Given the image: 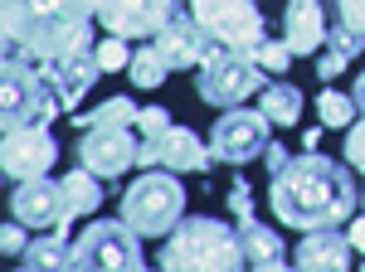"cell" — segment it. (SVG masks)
I'll return each instance as SVG.
<instances>
[{
	"label": "cell",
	"instance_id": "d4e9b609",
	"mask_svg": "<svg viewBox=\"0 0 365 272\" xmlns=\"http://www.w3.org/2000/svg\"><path fill=\"white\" fill-rule=\"evenodd\" d=\"M356 112H361L356 98H346L336 88H322V93H317V117H322V127H351Z\"/></svg>",
	"mask_w": 365,
	"mask_h": 272
},
{
	"label": "cell",
	"instance_id": "52a82bcc",
	"mask_svg": "<svg viewBox=\"0 0 365 272\" xmlns=\"http://www.w3.org/2000/svg\"><path fill=\"white\" fill-rule=\"evenodd\" d=\"M73 268H117V272H137L146 268V253H141V234L127 219H98L88 224L73 244Z\"/></svg>",
	"mask_w": 365,
	"mask_h": 272
},
{
	"label": "cell",
	"instance_id": "7a4b0ae2",
	"mask_svg": "<svg viewBox=\"0 0 365 272\" xmlns=\"http://www.w3.org/2000/svg\"><path fill=\"white\" fill-rule=\"evenodd\" d=\"M93 20H98V0H0L5 49L34 63L93 49Z\"/></svg>",
	"mask_w": 365,
	"mask_h": 272
},
{
	"label": "cell",
	"instance_id": "83f0119b",
	"mask_svg": "<svg viewBox=\"0 0 365 272\" xmlns=\"http://www.w3.org/2000/svg\"><path fill=\"white\" fill-rule=\"evenodd\" d=\"M253 58H258V63H263V73H287V63H292V44H287V39H263V44H258V49H253Z\"/></svg>",
	"mask_w": 365,
	"mask_h": 272
},
{
	"label": "cell",
	"instance_id": "4fadbf2b",
	"mask_svg": "<svg viewBox=\"0 0 365 272\" xmlns=\"http://www.w3.org/2000/svg\"><path fill=\"white\" fill-rule=\"evenodd\" d=\"M180 5L175 0H98V20L108 34L141 39V34H161Z\"/></svg>",
	"mask_w": 365,
	"mask_h": 272
},
{
	"label": "cell",
	"instance_id": "8fae6325",
	"mask_svg": "<svg viewBox=\"0 0 365 272\" xmlns=\"http://www.w3.org/2000/svg\"><path fill=\"white\" fill-rule=\"evenodd\" d=\"M210 161H215V151H210L195 132L175 127V122H170L161 136H141V151H137L141 170L166 165V170H190V175H200V170H210Z\"/></svg>",
	"mask_w": 365,
	"mask_h": 272
},
{
	"label": "cell",
	"instance_id": "7c38bea8",
	"mask_svg": "<svg viewBox=\"0 0 365 272\" xmlns=\"http://www.w3.org/2000/svg\"><path fill=\"white\" fill-rule=\"evenodd\" d=\"M58 161V141L49 127H15L0 141V170L10 180H29V175H49V165Z\"/></svg>",
	"mask_w": 365,
	"mask_h": 272
},
{
	"label": "cell",
	"instance_id": "cb8c5ba5",
	"mask_svg": "<svg viewBox=\"0 0 365 272\" xmlns=\"http://www.w3.org/2000/svg\"><path fill=\"white\" fill-rule=\"evenodd\" d=\"M127 78L137 83V88H161V83L170 78V63L161 58V49H156V44H146V49H137V54H132Z\"/></svg>",
	"mask_w": 365,
	"mask_h": 272
},
{
	"label": "cell",
	"instance_id": "7402d4cb",
	"mask_svg": "<svg viewBox=\"0 0 365 272\" xmlns=\"http://www.w3.org/2000/svg\"><path fill=\"white\" fill-rule=\"evenodd\" d=\"M258 108L273 117V127H297V122H302V88H292L287 78L263 83V98H258Z\"/></svg>",
	"mask_w": 365,
	"mask_h": 272
},
{
	"label": "cell",
	"instance_id": "484cf974",
	"mask_svg": "<svg viewBox=\"0 0 365 272\" xmlns=\"http://www.w3.org/2000/svg\"><path fill=\"white\" fill-rule=\"evenodd\" d=\"M137 103H132V98H108V103H98V108L93 112H68V117H73V122H78V127H98V122H127V127H132V122H137Z\"/></svg>",
	"mask_w": 365,
	"mask_h": 272
},
{
	"label": "cell",
	"instance_id": "1f68e13d",
	"mask_svg": "<svg viewBox=\"0 0 365 272\" xmlns=\"http://www.w3.org/2000/svg\"><path fill=\"white\" fill-rule=\"evenodd\" d=\"M166 127H170V112L166 108H141L137 112V132L141 136H161Z\"/></svg>",
	"mask_w": 365,
	"mask_h": 272
},
{
	"label": "cell",
	"instance_id": "d6a6232c",
	"mask_svg": "<svg viewBox=\"0 0 365 272\" xmlns=\"http://www.w3.org/2000/svg\"><path fill=\"white\" fill-rule=\"evenodd\" d=\"M0 248H5L10 258H20V253H25V248H29V239H25V224H20V219L0 229Z\"/></svg>",
	"mask_w": 365,
	"mask_h": 272
},
{
	"label": "cell",
	"instance_id": "ffe728a7",
	"mask_svg": "<svg viewBox=\"0 0 365 272\" xmlns=\"http://www.w3.org/2000/svg\"><path fill=\"white\" fill-rule=\"evenodd\" d=\"M365 49V34L351 25H336L331 34H327V44H322V54H317V78H336V73H346V63Z\"/></svg>",
	"mask_w": 365,
	"mask_h": 272
},
{
	"label": "cell",
	"instance_id": "30bf717a",
	"mask_svg": "<svg viewBox=\"0 0 365 272\" xmlns=\"http://www.w3.org/2000/svg\"><path fill=\"white\" fill-rule=\"evenodd\" d=\"M137 151H141V132L132 136L127 122H98V127H83V136H78V165H88L103 180H117L122 170H132Z\"/></svg>",
	"mask_w": 365,
	"mask_h": 272
},
{
	"label": "cell",
	"instance_id": "4dcf8cb0",
	"mask_svg": "<svg viewBox=\"0 0 365 272\" xmlns=\"http://www.w3.org/2000/svg\"><path fill=\"white\" fill-rule=\"evenodd\" d=\"M331 10H336V25H351L365 34V0H331Z\"/></svg>",
	"mask_w": 365,
	"mask_h": 272
},
{
	"label": "cell",
	"instance_id": "44dd1931",
	"mask_svg": "<svg viewBox=\"0 0 365 272\" xmlns=\"http://www.w3.org/2000/svg\"><path fill=\"white\" fill-rule=\"evenodd\" d=\"M98 180H103V175H93L88 165L68 170V175H63V214L68 219L93 214V209L103 204V185H98Z\"/></svg>",
	"mask_w": 365,
	"mask_h": 272
},
{
	"label": "cell",
	"instance_id": "8d00e7d4",
	"mask_svg": "<svg viewBox=\"0 0 365 272\" xmlns=\"http://www.w3.org/2000/svg\"><path fill=\"white\" fill-rule=\"evenodd\" d=\"M361 209H365V190H361Z\"/></svg>",
	"mask_w": 365,
	"mask_h": 272
},
{
	"label": "cell",
	"instance_id": "f546056e",
	"mask_svg": "<svg viewBox=\"0 0 365 272\" xmlns=\"http://www.w3.org/2000/svg\"><path fill=\"white\" fill-rule=\"evenodd\" d=\"M346 161L365 175V117H361V122H351V132H346Z\"/></svg>",
	"mask_w": 365,
	"mask_h": 272
},
{
	"label": "cell",
	"instance_id": "836d02e7",
	"mask_svg": "<svg viewBox=\"0 0 365 272\" xmlns=\"http://www.w3.org/2000/svg\"><path fill=\"white\" fill-rule=\"evenodd\" d=\"M263 161H268V175H278L282 165L292 161V156H287V146H278V141H268V151H263Z\"/></svg>",
	"mask_w": 365,
	"mask_h": 272
},
{
	"label": "cell",
	"instance_id": "3957f363",
	"mask_svg": "<svg viewBox=\"0 0 365 272\" xmlns=\"http://www.w3.org/2000/svg\"><path fill=\"white\" fill-rule=\"evenodd\" d=\"M249 263V253H244V239H239V229H229L225 219L215 214H190L180 219L175 229H170V239L161 244L156 253V268L166 272H234Z\"/></svg>",
	"mask_w": 365,
	"mask_h": 272
},
{
	"label": "cell",
	"instance_id": "5b68a950",
	"mask_svg": "<svg viewBox=\"0 0 365 272\" xmlns=\"http://www.w3.org/2000/svg\"><path fill=\"white\" fill-rule=\"evenodd\" d=\"M122 219L137 229L141 239H161L185 219V190L175 170H141L137 180L122 190Z\"/></svg>",
	"mask_w": 365,
	"mask_h": 272
},
{
	"label": "cell",
	"instance_id": "ba28073f",
	"mask_svg": "<svg viewBox=\"0 0 365 272\" xmlns=\"http://www.w3.org/2000/svg\"><path fill=\"white\" fill-rule=\"evenodd\" d=\"M273 141V117L263 108H220V122L210 132V151L225 165H249L253 156H263Z\"/></svg>",
	"mask_w": 365,
	"mask_h": 272
},
{
	"label": "cell",
	"instance_id": "9a60e30c",
	"mask_svg": "<svg viewBox=\"0 0 365 272\" xmlns=\"http://www.w3.org/2000/svg\"><path fill=\"white\" fill-rule=\"evenodd\" d=\"M10 214L20 219V224H29V229H58V224H68V214H63V180H49V175L15 180Z\"/></svg>",
	"mask_w": 365,
	"mask_h": 272
},
{
	"label": "cell",
	"instance_id": "d6986e66",
	"mask_svg": "<svg viewBox=\"0 0 365 272\" xmlns=\"http://www.w3.org/2000/svg\"><path fill=\"white\" fill-rule=\"evenodd\" d=\"M239 239L253 268H287V244L278 239V229H263L258 219H239Z\"/></svg>",
	"mask_w": 365,
	"mask_h": 272
},
{
	"label": "cell",
	"instance_id": "603a6c76",
	"mask_svg": "<svg viewBox=\"0 0 365 272\" xmlns=\"http://www.w3.org/2000/svg\"><path fill=\"white\" fill-rule=\"evenodd\" d=\"M20 268H34V272L73 268V248L63 244V234H49V239H29V248L20 253Z\"/></svg>",
	"mask_w": 365,
	"mask_h": 272
},
{
	"label": "cell",
	"instance_id": "6da1fadb",
	"mask_svg": "<svg viewBox=\"0 0 365 272\" xmlns=\"http://www.w3.org/2000/svg\"><path fill=\"white\" fill-rule=\"evenodd\" d=\"M268 204L287 229H341L361 209V185L331 156L302 151L282 165L268 185Z\"/></svg>",
	"mask_w": 365,
	"mask_h": 272
},
{
	"label": "cell",
	"instance_id": "9c48e42d",
	"mask_svg": "<svg viewBox=\"0 0 365 272\" xmlns=\"http://www.w3.org/2000/svg\"><path fill=\"white\" fill-rule=\"evenodd\" d=\"M185 5H190V15L200 25L210 29L220 44H229V49L253 54L268 39V20H263V10L253 0H185Z\"/></svg>",
	"mask_w": 365,
	"mask_h": 272
},
{
	"label": "cell",
	"instance_id": "2e32d148",
	"mask_svg": "<svg viewBox=\"0 0 365 272\" xmlns=\"http://www.w3.org/2000/svg\"><path fill=\"white\" fill-rule=\"evenodd\" d=\"M39 68H44V78L54 83L58 103H63L68 112L83 103V93L98 83V73H103V63H98V54H93V49H78V54L54 58V63H39Z\"/></svg>",
	"mask_w": 365,
	"mask_h": 272
},
{
	"label": "cell",
	"instance_id": "ac0fdd59",
	"mask_svg": "<svg viewBox=\"0 0 365 272\" xmlns=\"http://www.w3.org/2000/svg\"><path fill=\"white\" fill-rule=\"evenodd\" d=\"M327 10H322V0H287V10H282V39L292 44V54H322V44H327Z\"/></svg>",
	"mask_w": 365,
	"mask_h": 272
},
{
	"label": "cell",
	"instance_id": "e575fe53",
	"mask_svg": "<svg viewBox=\"0 0 365 272\" xmlns=\"http://www.w3.org/2000/svg\"><path fill=\"white\" fill-rule=\"evenodd\" d=\"M351 244H356V253H365V214L351 224Z\"/></svg>",
	"mask_w": 365,
	"mask_h": 272
},
{
	"label": "cell",
	"instance_id": "5bb4252c",
	"mask_svg": "<svg viewBox=\"0 0 365 272\" xmlns=\"http://www.w3.org/2000/svg\"><path fill=\"white\" fill-rule=\"evenodd\" d=\"M151 44L161 49V58L170 63V73H185V68H200V63H205V54H210L220 39L200 25L190 10H175V15H170V25L161 29Z\"/></svg>",
	"mask_w": 365,
	"mask_h": 272
},
{
	"label": "cell",
	"instance_id": "8992f818",
	"mask_svg": "<svg viewBox=\"0 0 365 272\" xmlns=\"http://www.w3.org/2000/svg\"><path fill=\"white\" fill-rule=\"evenodd\" d=\"M258 88H263V63L244 49H229V44H215L195 68V93L210 108H239Z\"/></svg>",
	"mask_w": 365,
	"mask_h": 272
},
{
	"label": "cell",
	"instance_id": "4316f807",
	"mask_svg": "<svg viewBox=\"0 0 365 272\" xmlns=\"http://www.w3.org/2000/svg\"><path fill=\"white\" fill-rule=\"evenodd\" d=\"M93 54H98V63H103V73L132 68V49H127V39H122V34H108L103 44H93Z\"/></svg>",
	"mask_w": 365,
	"mask_h": 272
},
{
	"label": "cell",
	"instance_id": "277c9868",
	"mask_svg": "<svg viewBox=\"0 0 365 272\" xmlns=\"http://www.w3.org/2000/svg\"><path fill=\"white\" fill-rule=\"evenodd\" d=\"M58 93L54 83L44 78V68L25 54H10L5 49V68H0V127L15 132V127H49L58 117Z\"/></svg>",
	"mask_w": 365,
	"mask_h": 272
},
{
	"label": "cell",
	"instance_id": "f1b7e54d",
	"mask_svg": "<svg viewBox=\"0 0 365 272\" xmlns=\"http://www.w3.org/2000/svg\"><path fill=\"white\" fill-rule=\"evenodd\" d=\"M229 209H234V219H253V185L244 175L229 185Z\"/></svg>",
	"mask_w": 365,
	"mask_h": 272
},
{
	"label": "cell",
	"instance_id": "d590c367",
	"mask_svg": "<svg viewBox=\"0 0 365 272\" xmlns=\"http://www.w3.org/2000/svg\"><path fill=\"white\" fill-rule=\"evenodd\" d=\"M351 98H356V108L365 112V73H356V88H351Z\"/></svg>",
	"mask_w": 365,
	"mask_h": 272
},
{
	"label": "cell",
	"instance_id": "e0dca14e",
	"mask_svg": "<svg viewBox=\"0 0 365 272\" xmlns=\"http://www.w3.org/2000/svg\"><path fill=\"white\" fill-rule=\"evenodd\" d=\"M351 253H356L351 234H341V229H307L297 253H292V263L312 268V272H341V268H351Z\"/></svg>",
	"mask_w": 365,
	"mask_h": 272
}]
</instances>
